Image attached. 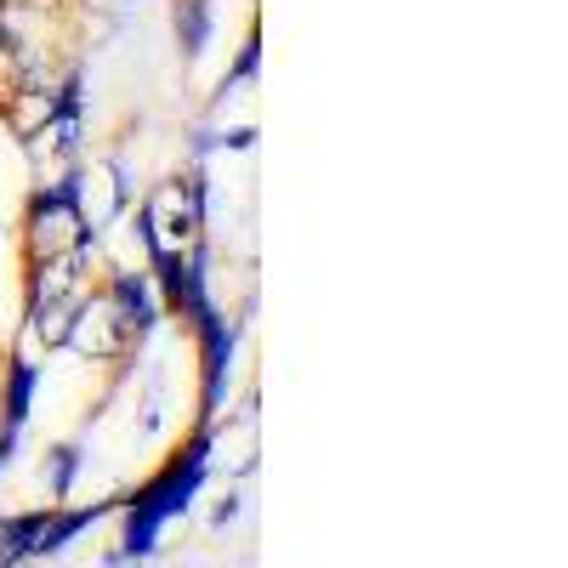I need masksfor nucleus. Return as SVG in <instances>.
<instances>
[{
  "instance_id": "obj_1",
  "label": "nucleus",
  "mask_w": 568,
  "mask_h": 568,
  "mask_svg": "<svg viewBox=\"0 0 568 568\" xmlns=\"http://www.w3.org/2000/svg\"><path fill=\"white\" fill-rule=\"evenodd\" d=\"M194 227H200V200L187 182H160L149 194V240L160 256H182L194 245Z\"/></svg>"
},
{
  "instance_id": "obj_2",
  "label": "nucleus",
  "mask_w": 568,
  "mask_h": 568,
  "mask_svg": "<svg viewBox=\"0 0 568 568\" xmlns=\"http://www.w3.org/2000/svg\"><path fill=\"white\" fill-rule=\"evenodd\" d=\"M80 240H85L80 205H74L69 194H45V200L34 205V216H29V251H34V262L69 256V251H80Z\"/></svg>"
},
{
  "instance_id": "obj_3",
  "label": "nucleus",
  "mask_w": 568,
  "mask_h": 568,
  "mask_svg": "<svg viewBox=\"0 0 568 568\" xmlns=\"http://www.w3.org/2000/svg\"><path fill=\"white\" fill-rule=\"evenodd\" d=\"M52 109H58V103H52V91H23V98L12 103V125H18L23 136H34L45 120H52Z\"/></svg>"
}]
</instances>
